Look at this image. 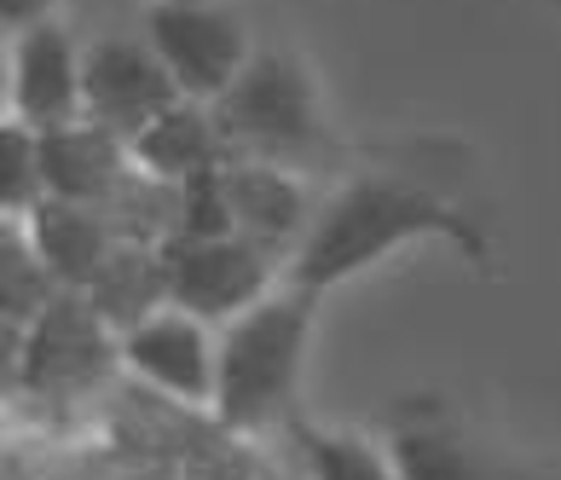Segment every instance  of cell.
<instances>
[{
    "instance_id": "cell-1",
    "label": "cell",
    "mask_w": 561,
    "mask_h": 480,
    "mask_svg": "<svg viewBox=\"0 0 561 480\" xmlns=\"http://www.w3.org/2000/svg\"><path fill=\"white\" fill-rule=\"evenodd\" d=\"M417 238H451L469 255L481 249L469 220L451 215L423 185H405L388 174H359L319 203V220L307 226V238L289 255V289L319 301L324 289H336L342 278L365 273V266H377L382 255H393V249H405Z\"/></svg>"
},
{
    "instance_id": "cell-2",
    "label": "cell",
    "mask_w": 561,
    "mask_h": 480,
    "mask_svg": "<svg viewBox=\"0 0 561 480\" xmlns=\"http://www.w3.org/2000/svg\"><path fill=\"white\" fill-rule=\"evenodd\" d=\"M313 296L301 289H278L243 319L220 324V359H215V416L226 434L255 441L289 411V393L301 382L307 336H313Z\"/></svg>"
},
{
    "instance_id": "cell-3",
    "label": "cell",
    "mask_w": 561,
    "mask_h": 480,
    "mask_svg": "<svg viewBox=\"0 0 561 480\" xmlns=\"http://www.w3.org/2000/svg\"><path fill=\"white\" fill-rule=\"evenodd\" d=\"M215 116L232 151L243 157H273L296 162V151L319 139V93L313 76L296 53L284 47H255V58L243 65V76L215 99Z\"/></svg>"
},
{
    "instance_id": "cell-4",
    "label": "cell",
    "mask_w": 561,
    "mask_h": 480,
    "mask_svg": "<svg viewBox=\"0 0 561 480\" xmlns=\"http://www.w3.org/2000/svg\"><path fill=\"white\" fill-rule=\"evenodd\" d=\"M139 35L169 65L174 88L197 104H215L255 58V35L226 0H151Z\"/></svg>"
},
{
    "instance_id": "cell-5",
    "label": "cell",
    "mask_w": 561,
    "mask_h": 480,
    "mask_svg": "<svg viewBox=\"0 0 561 480\" xmlns=\"http://www.w3.org/2000/svg\"><path fill=\"white\" fill-rule=\"evenodd\" d=\"M289 284V255L266 249L255 238H203V243H169V289L174 307L192 312L203 324H232L249 307H261L266 296H278Z\"/></svg>"
},
{
    "instance_id": "cell-6",
    "label": "cell",
    "mask_w": 561,
    "mask_h": 480,
    "mask_svg": "<svg viewBox=\"0 0 561 480\" xmlns=\"http://www.w3.org/2000/svg\"><path fill=\"white\" fill-rule=\"evenodd\" d=\"M81 93H88V122L111 128L128 145L151 128L162 111H174V104L185 99L174 88L169 65L157 58V47L145 35H99V41H88Z\"/></svg>"
},
{
    "instance_id": "cell-7",
    "label": "cell",
    "mask_w": 561,
    "mask_h": 480,
    "mask_svg": "<svg viewBox=\"0 0 561 480\" xmlns=\"http://www.w3.org/2000/svg\"><path fill=\"white\" fill-rule=\"evenodd\" d=\"M81 58H88V47L58 18L24 30V35H7V116L30 122L35 134L81 122L88 116Z\"/></svg>"
},
{
    "instance_id": "cell-8",
    "label": "cell",
    "mask_w": 561,
    "mask_h": 480,
    "mask_svg": "<svg viewBox=\"0 0 561 480\" xmlns=\"http://www.w3.org/2000/svg\"><path fill=\"white\" fill-rule=\"evenodd\" d=\"M215 359H220V330L192 319L180 307H162L157 319L122 336V365L134 382H151L185 405H215Z\"/></svg>"
},
{
    "instance_id": "cell-9",
    "label": "cell",
    "mask_w": 561,
    "mask_h": 480,
    "mask_svg": "<svg viewBox=\"0 0 561 480\" xmlns=\"http://www.w3.org/2000/svg\"><path fill=\"white\" fill-rule=\"evenodd\" d=\"M220 185H226V203H232V226L243 238L278 249V255H296V243L307 238V226L319 220V203H324L289 162L243 157V151L226 157Z\"/></svg>"
},
{
    "instance_id": "cell-10",
    "label": "cell",
    "mask_w": 561,
    "mask_h": 480,
    "mask_svg": "<svg viewBox=\"0 0 561 480\" xmlns=\"http://www.w3.org/2000/svg\"><path fill=\"white\" fill-rule=\"evenodd\" d=\"M134 169H139L134 145L116 139L111 128H99V122H88V116L41 134V174H47V197H70V203L105 208Z\"/></svg>"
},
{
    "instance_id": "cell-11",
    "label": "cell",
    "mask_w": 561,
    "mask_h": 480,
    "mask_svg": "<svg viewBox=\"0 0 561 480\" xmlns=\"http://www.w3.org/2000/svg\"><path fill=\"white\" fill-rule=\"evenodd\" d=\"M24 232L65 289H88L99 278V266L111 261V249L122 243V232L111 226L105 208L70 203V197H41L24 215Z\"/></svg>"
},
{
    "instance_id": "cell-12",
    "label": "cell",
    "mask_w": 561,
    "mask_h": 480,
    "mask_svg": "<svg viewBox=\"0 0 561 480\" xmlns=\"http://www.w3.org/2000/svg\"><path fill=\"white\" fill-rule=\"evenodd\" d=\"M226 157H232V139H226L215 104H197V99H180L174 111H162L151 128L134 139V162L145 174L169 180V185L215 174V169H226Z\"/></svg>"
},
{
    "instance_id": "cell-13",
    "label": "cell",
    "mask_w": 561,
    "mask_h": 480,
    "mask_svg": "<svg viewBox=\"0 0 561 480\" xmlns=\"http://www.w3.org/2000/svg\"><path fill=\"white\" fill-rule=\"evenodd\" d=\"M93 301V312L105 319L116 336L139 330L145 319H157L162 307H174V289H169V243H134L122 238L111 249V261L99 266V278L81 289Z\"/></svg>"
},
{
    "instance_id": "cell-14",
    "label": "cell",
    "mask_w": 561,
    "mask_h": 480,
    "mask_svg": "<svg viewBox=\"0 0 561 480\" xmlns=\"http://www.w3.org/2000/svg\"><path fill=\"white\" fill-rule=\"evenodd\" d=\"M58 296H65V284L35 255L24 220L0 215V330H30Z\"/></svg>"
},
{
    "instance_id": "cell-15",
    "label": "cell",
    "mask_w": 561,
    "mask_h": 480,
    "mask_svg": "<svg viewBox=\"0 0 561 480\" xmlns=\"http://www.w3.org/2000/svg\"><path fill=\"white\" fill-rule=\"evenodd\" d=\"M289 434H296V446H301V469H307V480H400V475H393L388 446L365 441V434L307 428V423H296Z\"/></svg>"
},
{
    "instance_id": "cell-16",
    "label": "cell",
    "mask_w": 561,
    "mask_h": 480,
    "mask_svg": "<svg viewBox=\"0 0 561 480\" xmlns=\"http://www.w3.org/2000/svg\"><path fill=\"white\" fill-rule=\"evenodd\" d=\"M382 446H388L400 480H486L481 464L446 428H393Z\"/></svg>"
},
{
    "instance_id": "cell-17",
    "label": "cell",
    "mask_w": 561,
    "mask_h": 480,
    "mask_svg": "<svg viewBox=\"0 0 561 480\" xmlns=\"http://www.w3.org/2000/svg\"><path fill=\"white\" fill-rule=\"evenodd\" d=\"M41 197H47V174H41V134L30 128V122L7 116V122H0V215L24 220Z\"/></svg>"
},
{
    "instance_id": "cell-18",
    "label": "cell",
    "mask_w": 561,
    "mask_h": 480,
    "mask_svg": "<svg viewBox=\"0 0 561 480\" xmlns=\"http://www.w3.org/2000/svg\"><path fill=\"white\" fill-rule=\"evenodd\" d=\"M232 203H226V185H220V169L215 174H197L180 185V232L185 243H203V238H232Z\"/></svg>"
},
{
    "instance_id": "cell-19",
    "label": "cell",
    "mask_w": 561,
    "mask_h": 480,
    "mask_svg": "<svg viewBox=\"0 0 561 480\" xmlns=\"http://www.w3.org/2000/svg\"><path fill=\"white\" fill-rule=\"evenodd\" d=\"M58 18V0H0V24H7V35H24L35 24H53Z\"/></svg>"
},
{
    "instance_id": "cell-20",
    "label": "cell",
    "mask_w": 561,
    "mask_h": 480,
    "mask_svg": "<svg viewBox=\"0 0 561 480\" xmlns=\"http://www.w3.org/2000/svg\"><path fill=\"white\" fill-rule=\"evenodd\" d=\"M134 480H192V475H180V469H145V475H134Z\"/></svg>"
}]
</instances>
